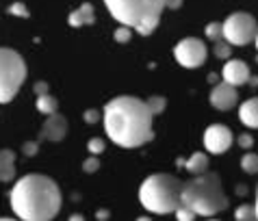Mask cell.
<instances>
[{
  "label": "cell",
  "mask_w": 258,
  "mask_h": 221,
  "mask_svg": "<svg viewBox=\"0 0 258 221\" xmlns=\"http://www.w3.org/2000/svg\"><path fill=\"white\" fill-rule=\"evenodd\" d=\"M68 22L70 26H87V24H94L96 22V16H94V5L91 3H83L74 13H70V18H68Z\"/></svg>",
  "instance_id": "cell-13"
},
{
  "label": "cell",
  "mask_w": 258,
  "mask_h": 221,
  "mask_svg": "<svg viewBox=\"0 0 258 221\" xmlns=\"http://www.w3.org/2000/svg\"><path fill=\"white\" fill-rule=\"evenodd\" d=\"M254 41H256V50H258V33H256V37H254Z\"/></svg>",
  "instance_id": "cell-35"
},
{
  "label": "cell",
  "mask_w": 258,
  "mask_h": 221,
  "mask_svg": "<svg viewBox=\"0 0 258 221\" xmlns=\"http://www.w3.org/2000/svg\"><path fill=\"white\" fill-rule=\"evenodd\" d=\"M152 119L154 113L150 111L146 100L135 96H117L104 106L102 122L109 139L119 148L133 150L141 148L152 141Z\"/></svg>",
  "instance_id": "cell-1"
},
{
  "label": "cell",
  "mask_w": 258,
  "mask_h": 221,
  "mask_svg": "<svg viewBox=\"0 0 258 221\" xmlns=\"http://www.w3.org/2000/svg\"><path fill=\"white\" fill-rule=\"evenodd\" d=\"M180 5H182V0H167L165 9H180Z\"/></svg>",
  "instance_id": "cell-32"
},
{
  "label": "cell",
  "mask_w": 258,
  "mask_h": 221,
  "mask_svg": "<svg viewBox=\"0 0 258 221\" xmlns=\"http://www.w3.org/2000/svg\"><path fill=\"white\" fill-rule=\"evenodd\" d=\"M254 210H256V219H258V189H256V204H254Z\"/></svg>",
  "instance_id": "cell-34"
},
{
  "label": "cell",
  "mask_w": 258,
  "mask_h": 221,
  "mask_svg": "<svg viewBox=\"0 0 258 221\" xmlns=\"http://www.w3.org/2000/svg\"><path fill=\"white\" fill-rule=\"evenodd\" d=\"M180 165L187 169L189 174L198 176V174H204L206 169H209V159H206V154H204V152H196L189 161H180Z\"/></svg>",
  "instance_id": "cell-16"
},
{
  "label": "cell",
  "mask_w": 258,
  "mask_h": 221,
  "mask_svg": "<svg viewBox=\"0 0 258 221\" xmlns=\"http://www.w3.org/2000/svg\"><path fill=\"white\" fill-rule=\"evenodd\" d=\"M98 167H100L98 159H87V161L83 163V172L85 174H94V172H98Z\"/></svg>",
  "instance_id": "cell-28"
},
{
  "label": "cell",
  "mask_w": 258,
  "mask_h": 221,
  "mask_svg": "<svg viewBox=\"0 0 258 221\" xmlns=\"http://www.w3.org/2000/svg\"><path fill=\"white\" fill-rule=\"evenodd\" d=\"M209 98H211V104L217 111H230L236 104V87L230 83H226V81H221L213 87Z\"/></svg>",
  "instance_id": "cell-10"
},
{
  "label": "cell",
  "mask_w": 258,
  "mask_h": 221,
  "mask_svg": "<svg viewBox=\"0 0 258 221\" xmlns=\"http://www.w3.org/2000/svg\"><path fill=\"white\" fill-rule=\"evenodd\" d=\"M182 189L184 182L171 174H152L141 182L139 187V202L146 210L156 215L176 212L182 204Z\"/></svg>",
  "instance_id": "cell-3"
},
{
  "label": "cell",
  "mask_w": 258,
  "mask_h": 221,
  "mask_svg": "<svg viewBox=\"0 0 258 221\" xmlns=\"http://www.w3.org/2000/svg\"><path fill=\"white\" fill-rule=\"evenodd\" d=\"M239 145L241 148H252V137H249V134H241V137H239Z\"/></svg>",
  "instance_id": "cell-30"
},
{
  "label": "cell",
  "mask_w": 258,
  "mask_h": 221,
  "mask_svg": "<svg viewBox=\"0 0 258 221\" xmlns=\"http://www.w3.org/2000/svg\"><path fill=\"white\" fill-rule=\"evenodd\" d=\"M196 217H198L196 212H193L189 206H184V204H180V206L176 208V219H180V221H193Z\"/></svg>",
  "instance_id": "cell-24"
},
{
  "label": "cell",
  "mask_w": 258,
  "mask_h": 221,
  "mask_svg": "<svg viewBox=\"0 0 258 221\" xmlns=\"http://www.w3.org/2000/svg\"><path fill=\"white\" fill-rule=\"evenodd\" d=\"M174 56L182 67L196 69L206 61V44L198 37H187L180 39L174 48Z\"/></svg>",
  "instance_id": "cell-8"
},
{
  "label": "cell",
  "mask_w": 258,
  "mask_h": 221,
  "mask_svg": "<svg viewBox=\"0 0 258 221\" xmlns=\"http://www.w3.org/2000/svg\"><path fill=\"white\" fill-rule=\"evenodd\" d=\"M167 0H104L106 9L119 24L135 28L148 37L156 31Z\"/></svg>",
  "instance_id": "cell-4"
},
{
  "label": "cell",
  "mask_w": 258,
  "mask_h": 221,
  "mask_svg": "<svg viewBox=\"0 0 258 221\" xmlns=\"http://www.w3.org/2000/svg\"><path fill=\"white\" fill-rule=\"evenodd\" d=\"M239 119L247 128H258V98H249L241 104Z\"/></svg>",
  "instance_id": "cell-15"
},
{
  "label": "cell",
  "mask_w": 258,
  "mask_h": 221,
  "mask_svg": "<svg viewBox=\"0 0 258 221\" xmlns=\"http://www.w3.org/2000/svg\"><path fill=\"white\" fill-rule=\"evenodd\" d=\"M83 119H85V122H87V124H96L98 119H100V113H98L96 109H89V111H85Z\"/></svg>",
  "instance_id": "cell-29"
},
{
  "label": "cell",
  "mask_w": 258,
  "mask_h": 221,
  "mask_svg": "<svg viewBox=\"0 0 258 221\" xmlns=\"http://www.w3.org/2000/svg\"><path fill=\"white\" fill-rule=\"evenodd\" d=\"M232 132L224 124H213L204 130V148L211 154H224L232 145Z\"/></svg>",
  "instance_id": "cell-9"
},
{
  "label": "cell",
  "mask_w": 258,
  "mask_h": 221,
  "mask_svg": "<svg viewBox=\"0 0 258 221\" xmlns=\"http://www.w3.org/2000/svg\"><path fill=\"white\" fill-rule=\"evenodd\" d=\"M9 13H11V16H20V18H28V16H31V11H28L22 3H13L9 7Z\"/></svg>",
  "instance_id": "cell-26"
},
{
  "label": "cell",
  "mask_w": 258,
  "mask_h": 221,
  "mask_svg": "<svg viewBox=\"0 0 258 221\" xmlns=\"http://www.w3.org/2000/svg\"><path fill=\"white\" fill-rule=\"evenodd\" d=\"M87 150L91 154H102L104 152V141L100 139V137H94V139H89V143H87Z\"/></svg>",
  "instance_id": "cell-25"
},
{
  "label": "cell",
  "mask_w": 258,
  "mask_h": 221,
  "mask_svg": "<svg viewBox=\"0 0 258 221\" xmlns=\"http://www.w3.org/2000/svg\"><path fill=\"white\" fill-rule=\"evenodd\" d=\"M146 102H148V106H150V111H152L154 115H159V113L165 111V104H167V100L161 98V96H152L150 100H146Z\"/></svg>",
  "instance_id": "cell-22"
},
{
  "label": "cell",
  "mask_w": 258,
  "mask_h": 221,
  "mask_svg": "<svg viewBox=\"0 0 258 221\" xmlns=\"http://www.w3.org/2000/svg\"><path fill=\"white\" fill-rule=\"evenodd\" d=\"M241 167L245 174H258V154H245L241 159Z\"/></svg>",
  "instance_id": "cell-18"
},
{
  "label": "cell",
  "mask_w": 258,
  "mask_h": 221,
  "mask_svg": "<svg viewBox=\"0 0 258 221\" xmlns=\"http://www.w3.org/2000/svg\"><path fill=\"white\" fill-rule=\"evenodd\" d=\"M56 109H59V100H56L54 96L50 94H44L37 98V111L44 113V115H52V113H56Z\"/></svg>",
  "instance_id": "cell-17"
},
{
  "label": "cell",
  "mask_w": 258,
  "mask_h": 221,
  "mask_svg": "<svg viewBox=\"0 0 258 221\" xmlns=\"http://www.w3.org/2000/svg\"><path fill=\"white\" fill-rule=\"evenodd\" d=\"M206 37H209L211 41L224 39V26H221L219 22H211L209 26H206Z\"/></svg>",
  "instance_id": "cell-20"
},
{
  "label": "cell",
  "mask_w": 258,
  "mask_h": 221,
  "mask_svg": "<svg viewBox=\"0 0 258 221\" xmlns=\"http://www.w3.org/2000/svg\"><path fill=\"white\" fill-rule=\"evenodd\" d=\"M234 219H239V221L256 219V210H254V206H252V204H243V206H239V208L234 210Z\"/></svg>",
  "instance_id": "cell-19"
},
{
  "label": "cell",
  "mask_w": 258,
  "mask_h": 221,
  "mask_svg": "<svg viewBox=\"0 0 258 221\" xmlns=\"http://www.w3.org/2000/svg\"><path fill=\"white\" fill-rule=\"evenodd\" d=\"M230 52H232V44H228L226 39L215 41V56H219V59H228Z\"/></svg>",
  "instance_id": "cell-21"
},
{
  "label": "cell",
  "mask_w": 258,
  "mask_h": 221,
  "mask_svg": "<svg viewBox=\"0 0 258 221\" xmlns=\"http://www.w3.org/2000/svg\"><path fill=\"white\" fill-rule=\"evenodd\" d=\"M35 94H37V96L48 94V83H37V85H35Z\"/></svg>",
  "instance_id": "cell-31"
},
{
  "label": "cell",
  "mask_w": 258,
  "mask_h": 221,
  "mask_svg": "<svg viewBox=\"0 0 258 221\" xmlns=\"http://www.w3.org/2000/svg\"><path fill=\"white\" fill-rule=\"evenodd\" d=\"M182 204L196 212V215L213 217L228 208V197L221 189V180L215 174H198L191 182H184Z\"/></svg>",
  "instance_id": "cell-5"
},
{
  "label": "cell",
  "mask_w": 258,
  "mask_h": 221,
  "mask_svg": "<svg viewBox=\"0 0 258 221\" xmlns=\"http://www.w3.org/2000/svg\"><path fill=\"white\" fill-rule=\"evenodd\" d=\"M16 152L13 150H0V182H11L16 178Z\"/></svg>",
  "instance_id": "cell-14"
},
{
  "label": "cell",
  "mask_w": 258,
  "mask_h": 221,
  "mask_svg": "<svg viewBox=\"0 0 258 221\" xmlns=\"http://www.w3.org/2000/svg\"><path fill=\"white\" fill-rule=\"evenodd\" d=\"M66 134H68V119L59 115V113L48 115L44 126H41V137L48 141H61L66 139Z\"/></svg>",
  "instance_id": "cell-11"
},
{
  "label": "cell",
  "mask_w": 258,
  "mask_h": 221,
  "mask_svg": "<svg viewBox=\"0 0 258 221\" xmlns=\"http://www.w3.org/2000/svg\"><path fill=\"white\" fill-rule=\"evenodd\" d=\"M131 35H133V31H131V26H124L121 24L115 33H113V37H115V41L117 44H128L131 41Z\"/></svg>",
  "instance_id": "cell-23"
},
{
  "label": "cell",
  "mask_w": 258,
  "mask_h": 221,
  "mask_svg": "<svg viewBox=\"0 0 258 221\" xmlns=\"http://www.w3.org/2000/svg\"><path fill=\"white\" fill-rule=\"evenodd\" d=\"M224 39L232 46H247L249 41H254L258 28L256 20L249 13H232L224 24Z\"/></svg>",
  "instance_id": "cell-7"
},
{
  "label": "cell",
  "mask_w": 258,
  "mask_h": 221,
  "mask_svg": "<svg viewBox=\"0 0 258 221\" xmlns=\"http://www.w3.org/2000/svg\"><path fill=\"white\" fill-rule=\"evenodd\" d=\"M11 208L24 221H50L61 210V189L44 174H26L11 189Z\"/></svg>",
  "instance_id": "cell-2"
},
{
  "label": "cell",
  "mask_w": 258,
  "mask_h": 221,
  "mask_svg": "<svg viewBox=\"0 0 258 221\" xmlns=\"http://www.w3.org/2000/svg\"><path fill=\"white\" fill-rule=\"evenodd\" d=\"M221 76H224L226 83L234 85V87H241V85L249 83V67H247V63H243L239 59H232V61H228L224 65Z\"/></svg>",
  "instance_id": "cell-12"
},
{
  "label": "cell",
  "mask_w": 258,
  "mask_h": 221,
  "mask_svg": "<svg viewBox=\"0 0 258 221\" xmlns=\"http://www.w3.org/2000/svg\"><path fill=\"white\" fill-rule=\"evenodd\" d=\"M26 81V63L11 48H0V104L11 102Z\"/></svg>",
  "instance_id": "cell-6"
},
{
  "label": "cell",
  "mask_w": 258,
  "mask_h": 221,
  "mask_svg": "<svg viewBox=\"0 0 258 221\" xmlns=\"http://www.w3.org/2000/svg\"><path fill=\"white\" fill-rule=\"evenodd\" d=\"M39 152V143L37 141H26V143L22 145V154H26V156H35Z\"/></svg>",
  "instance_id": "cell-27"
},
{
  "label": "cell",
  "mask_w": 258,
  "mask_h": 221,
  "mask_svg": "<svg viewBox=\"0 0 258 221\" xmlns=\"http://www.w3.org/2000/svg\"><path fill=\"white\" fill-rule=\"evenodd\" d=\"M98 219H109V212H106V210H100V212H98Z\"/></svg>",
  "instance_id": "cell-33"
}]
</instances>
